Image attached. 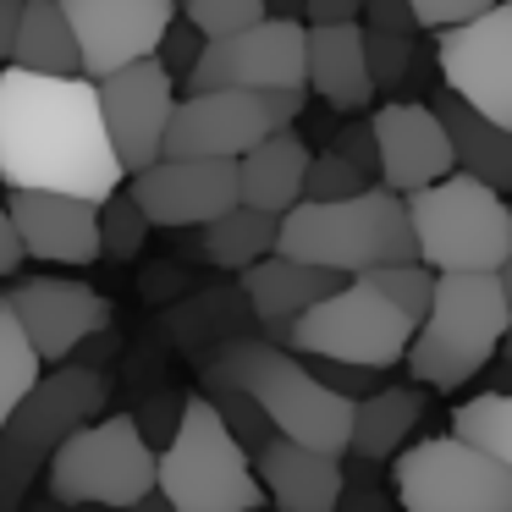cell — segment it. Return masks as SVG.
<instances>
[{"instance_id":"35","label":"cell","mask_w":512,"mask_h":512,"mask_svg":"<svg viewBox=\"0 0 512 512\" xmlns=\"http://www.w3.org/2000/svg\"><path fill=\"white\" fill-rule=\"evenodd\" d=\"M177 12L193 17L210 39L232 34V28H248V23H259V17H270L265 0H177Z\"/></svg>"},{"instance_id":"37","label":"cell","mask_w":512,"mask_h":512,"mask_svg":"<svg viewBox=\"0 0 512 512\" xmlns=\"http://www.w3.org/2000/svg\"><path fill=\"white\" fill-rule=\"evenodd\" d=\"M204 45H210V34H204L199 23H193V17H171V28H166V39H160V50L155 56L166 61L171 72H177V78H188L193 67H199V56H204Z\"/></svg>"},{"instance_id":"26","label":"cell","mask_w":512,"mask_h":512,"mask_svg":"<svg viewBox=\"0 0 512 512\" xmlns=\"http://www.w3.org/2000/svg\"><path fill=\"white\" fill-rule=\"evenodd\" d=\"M12 61L28 72H83V45L61 0H28L17 23Z\"/></svg>"},{"instance_id":"4","label":"cell","mask_w":512,"mask_h":512,"mask_svg":"<svg viewBox=\"0 0 512 512\" xmlns=\"http://www.w3.org/2000/svg\"><path fill=\"white\" fill-rule=\"evenodd\" d=\"M210 369L243 380L281 435L347 457V446H353L358 397L325 386V380L309 369V358L292 353L287 342H276V336H243V342H226Z\"/></svg>"},{"instance_id":"46","label":"cell","mask_w":512,"mask_h":512,"mask_svg":"<svg viewBox=\"0 0 512 512\" xmlns=\"http://www.w3.org/2000/svg\"><path fill=\"white\" fill-rule=\"evenodd\" d=\"M501 353H507V364H512V331H507V342H501Z\"/></svg>"},{"instance_id":"41","label":"cell","mask_w":512,"mask_h":512,"mask_svg":"<svg viewBox=\"0 0 512 512\" xmlns=\"http://www.w3.org/2000/svg\"><path fill=\"white\" fill-rule=\"evenodd\" d=\"M23 259H28V248H23V237H17L12 204L0 199V276H17V270H23Z\"/></svg>"},{"instance_id":"23","label":"cell","mask_w":512,"mask_h":512,"mask_svg":"<svg viewBox=\"0 0 512 512\" xmlns=\"http://www.w3.org/2000/svg\"><path fill=\"white\" fill-rule=\"evenodd\" d=\"M309 160L314 149L303 144L292 127H276L270 138H259L248 155H237V188H243V204H259L270 215H287L292 204L309 188Z\"/></svg>"},{"instance_id":"22","label":"cell","mask_w":512,"mask_h":512,"mask_svg":"<svg viewBox=\"0 0 512 512\" xmlns=\"http://www.w3.org/2000/svg\"><path fill=\"white\" fill-rule=\"evenodd\" d=\"M342 281H347L342 270H325V265H314V259L281 254V248L243 270V292H248V309L259 314V325H292L303 309L331 298Z\"/></svg>"},{"instance_id":"29","label":"cell","mask_w":512,"mask_h":512,"mask_svg":"<svg viewBox=\"0 0 512 512\" xmlns=\"http://www.w3.org/2000/svg\"><path fill=\"white\" fill-rule=\"evenodd\" d=\"M452 430L479 441L485 452H496L501 463L512 468V391H485V397H468L463 408L452 413Z\"/></svg>"},{"instance_id":"6","label":"cell","mask_w":512,"mask_h":512,"mask_svg":"<svg viewBox=\"0 0 512 512\" xmlns=\"http://www.w3.org/2000/svg\"><path fill=\"white\" fill-rule=\"evenodd\" d=\"M45 485L72 507H144L160 490V446L144 435L138 413H100L50 452Z\"/></svg>"},{"instance_id":"28","label":"cell","mask_w":512,"mask_h":512,"mask_svg":"<svg viewBox=\"0 0 512 512\" xmlns=\"http://www.w3.org/2000/svg\"><path fill=\"white\" fill-rule=\"evenodd\" d=\"M39 375H45V353L34 347V336L23 331L17 309L0 292V430L12 424V413L23 408V397L34 391Z\"/></svg>"},{"instance_id":"20","label":"cell","mask_w":512,"mask_h":512,"mask_svg":"<svg viewBox=\"0 0 512 512\" xmlns=\"http://www.w3.org/2000/svg\"><path fill=\"white\" fill-rule=\"evenodd\" d=\"M254 468L281 512H331L342 501V452H320V446L276 430L259 446Z\"/></svg>"},{"instance_id":"25","label":"cell","mask_w":512,"mask_h":512,"mask_svg":"<svg viewBox=\"0 0 512 512\" xmlns=\"http://www.w3.org/2000/svg\"><path fill=\"white\" fill-rule=\"evenodd\" d=\"M419 408H424V397L413 386H375L369 397H358L353 446H347V452L364 457V463H386V457H397L402 441L413 435V424H419Z\"/></svg>"},{"instance_id":"18","label":"cell","mask_w":512,"mask_h":512,"mask_svg":"<svg viewBox=\"0 0 512 512\" xmlns=\"http://www.w3.org/2000/svg\"><path fill=\"white\" fill-rule=\"evenodd\" d=\"M105 402H111V386H105L100 364H83V358H61V369L34 380V391L23 397V408L12 413L6 435H17L23 446H34L39 457H50L61 441H67L78 424L100 419Z\"/></svg>"},{"instance_id":"15","label":"cell","mask_w":512,"mask_h":512,"mask_svg":"<svg viewBox=\"0 0 512 512\" xmlns=\"http://www.w3.org/2000/svg\"><path fill=\"white\" fill-rule=\"evenodd\" d=\"M61 6L78 28L89 78H111L127 61L155 56L177 17V0H61Z\"/></svg>"},{"instance_id":"39","label":"cell","mask_w":512,"mask_h":512,"mask_svg":"<svg viewBox=\"0 0 512 512\" xmlns=\"http://www.w3.org/2000/svg\"><path fill=\"white\" fill-rule=\"evenodd\" d=\"M336 149H342L347 160H358V166H364L369 177L380 182V138H375V122L342 127V133H336Z\"/></svg>"},{"instance_id":"30","label":"cell","mask_w":512,"mask_h":512,"mask_svg":"<svg viewBox=\"0 0 512 512\" xmlns=\"http://www.w3.org/2000/svg\"><path fill=\"white\" fill-rule=\"evenodd\" d=\"M204 397H210L215 408H221V419L232 424V430L243 435V441L254 446V452L270 441V435H276V424H270V413L259 408V397L243 386V380H232V375H221V369H210V375H204Z\"/></svg>"},{"instance_id":"11","label":"cell","mask_w":512,"mask_h":512,"mask_svg":"<svg viewBox=\"0 0 512 512\" xmlns=\"http://www.w3.org/2000/svg\"><path fill=\"white\" fill-rule=\"evenodd\" d=\"M188 89H303L309 83V23L303 17H259L248 28L210 39Z\"/></svg>"},{"instance_id":"5","label":"cell","mask_w":512,"mask_h":512,"mask_svg":"<svg viewBox=\"0 0 512 512\" xmlns=\"http://www.w3.org/2000/svg\"><path fill=\"white\" fill-rule=\"evenodd\" d=\"M160 496L171 512H259L270 501L259 468H248V441L204 391L182 397L177 435L160 446Z\"/></svg>"},{"instance_id":"7","label":"cell","mask_w":512,"mask_h":512,"mask_svg":"<svg viewBox=\"0 0 512 512\" xmlns=\"http://www.w3.org/2000/svg\"><path fill=\"white\" fill-rule=\"evenodd\" d=\"M419 259L435 270H501L512 254V204L496 182L446 171L441 182L408 193Z\"/></svg>"},{"instance_id":"40","label":"cell","mask_w":512,"mask_h":512,"mask_svg":"<svg viewBox=\"0 0 512 512\" xmlns=\"http://www.w3.org/2000/svg\"><path fill=\"white\" fill-rule=\"evenodd\" d=\"M369 28H391V34H419V12L408 0H364Z\"/></svg>"},{"instance_id":"27","label":"cell","mask_w":512,"mask_h":512,"mask_svg":"<svg viewBox=\"0 0 512 512\" xmlns=\"http://www.w3.org/2000/svg\"><path fill=\"white\" fill-rule=\"evenodd\" d=\"M199 254L210 259L215 270H248L254 259L276 254V237H281V215L259 210V204L237 199L226 215H215L210 226H199Z\"/></svg>"},{"instance_id":"14","label":"cell","mask_w":512,"mask_h":512,"mask_svg":"<svg viewBox=\"0 0 512 512\" xmlns=\"http://www.w3.org/2000/svg\"><path fill=\"white\" fill-rule=\"evenodd\" d=\"M100 105H105V127H111L116 155H122L127 177H133L149 160L166 155V127H171V111H177V72L160 56L127 61L111 78H100Z\"/></svg>"},{"instance_id":"10","label":"cell","mask_w":512,"mask_h":512,"mask_svg":"<svg viewBox=\"0 0 512 512\" xmlns=\"http://www.w3.org/2000/svg\"><path fill=\"white\" fill-rule=\"evenodd\" d=\"M309 105L303 89H188L171 111L166 155H248L276 127H292Z\"/></svg>"},{"instance_id":"24","label":"cell","mask_w":512,"mask_h":512,"mask_svg":"<svg viewBox=\"0 0 512 512\" xmlns=\"http://www.w3.org/2000/svg\"><path fill=\"white\" fill-rule=\"evenodd\" d=\"M430 105L441 111L446 133H452L457 171L485 177V182H496L501 193H512V127L496 122V116H485L479 105H468L463 94H452V89H441Z\"/></svg>"},{"instance_id":"1","label":"cell","mask_w":512,"mask_h":512,"mask_svg":"<svg viewBox=\"0 0 512 512\" xmlns=\"http://www.w3.org/2000/svg\"><path fill=\"white\" fill-rule=\"evenodd\" d=\"M127 177L89 72L0 67V182L6 188H61L111 199Z\"/></svg>"},{"instance_id":"44","label":"cell","mask_w":512,"mask_h":512,"mask_svg":"<svg viewBox=\"0 0 512 512\" xmlns=\"http://www.w3.org/2000/svg\"><path fill=\"white\" fill-rule=\"evenodd\" d=\"M270 17H303V0H265Z\"/></svg>"},{"instance_id":"34","label":"cell","mask_w":512,"mask_h":512,"mask_svg":"<svg viewBox=\"0 0 512 512\" xmlns=\"http://www.w3.org/2000/svg\"><path fill=\"white\" fill-rule=\"evenodd\" d=\"M45 463L50 457H39L34 446H23L17 435L0 430V507H17L28 496V485L45 474Z\"/></svg>"},{"instance_id":"33","label":"cell","mask_w":512,"mask_h":512,"mask_svg":"<svg viewBox=\"0 0 512 512\" xmlns=\"http://www.w3.org/2000/svg\"><path fill=\"white\" fill-rule=\"evenodd\" d=\"M369 171L358 166V160H347L342 149H325V155H314L309 160V188H303V199H347V193H358V188H369Z\"/></svg>"},{"instance_id":"16","label":"cell","mask_w":512,"mask_h":512,"mask_svg":"<svg viewBox=\"0 0 512 512\" xmlns=\"http://www.w3.org/2000/svg\"><path fill=\"white\" fill-rule=\"evenodd\" d=\"M6 204H12L17 237H23V248L34 259L72 265V270L105 259L100 199H89V193H61V188H12Z\"/></svg>"},{"instance_id":"45","label":"cell","mask_w":512,"mask_h":512,"mask_svg":"<svg viewBox=\"0 0 512 512\" xmlns=\"http://www.w3.org/2000/svg\"><path fill=\"white\" fill-rule=\"evenodd\" d=\"M496 276H501V287H507V303H512V254L501 259V270H496Z\"/></svg>"},{"instance_id":"13","label":"cell","mask_w":512,"mask_h":512,"mask_svg":"<svg viewBox=\"0 0 512 512\" xmlns=\"http://www.w3.org/2000/svg\"><path fill=\"white\" fill-rule=\"evenodd\" d=\"M127 193L166 232L210 226L215 215H226L243 199V188H237V160H226V155H160L144 171H133Z\"/></svg>"},{"instance_id":"42","label":"cell","mask_w":512,"mask_h":512,"mask_svg":"<svg viewBox=\"0 0 512 512\" xmlns=\"http://www.w3.org/2000/svg\"><path fill=\"white\" fill-rule=\"evenodd\" d=\"M364 12V0H303V23H347Z\"/></svg>"},{"instance_id":"12","label":"cell","mask_w":512,"mask_h":512,"mask_svg":"<svg viewBox=\"0 0 512 512\" xmlns=\"http://www.w3.org/2000/svg\"><path fill=\"white\" fill-rule=\"evenodd\" d=\"M435 67L452 94L512 127V0H496L468 23L441 28Z\"/></svg>"},{"instance_id":"21","label":"cell","mask_w":512,"mask_h":512,"mask_svg":"<svg viewBox=\"0 0 512 512\" xmlns=\"http://www.w3.org/2000/svg\"><path fill=\"white\" fill-rule=\"evenodd\" d=\"M309 89L331 111H364L375 100V67H369V28L347 23H309Z\"/></svg>"},{"instance_id":"43","label":"cell","mask_w":512,"mask_h":512,"mask_svg":"<svg viewBox=\"0 0 512 512\" xmlns=\"http://www.w3.org/2000/svg\"><path fill=\"white\" fill-rule=\"evenodd\" d=\"M23 6H28V0H0V67L12 61V45H17V23H23Z\"/></svg>"},{"instance_id":"47","label":"cell","mask_w":512,"mask_h":512,"mask_svg":"<svg viewBox=\"0 0 512 512\" xmlns=\"http://www.w3.org/2000/svg\"><path fill=\"white\" fill-rule=\"evenodd\" d=\"M501 386H507V391H512V364H507V375H501Z\"/></svg>"},{"instance_id":"8","label":"cell","mask_w":512,"mask_h":512,"mask_svg":"<svg viewBox=\"0 0 512 512\" xmlns=\"http://www.w3.org/2000/svg\"><path fill=\"white\" fill-rule=\"evenodd\" d=\"M419 331L413 314H402L380 287H369L364 276H347L331 298H320L314 309H303L292 325H270L276 342H287L292 353L309 358H347V364L391 369L408 358V342Z\"/></svg>"},{"instance_id":"36","label":"cell","mask_w":512,"mask_h":512,"mask_svg":"<svg viewBox=\"0 0 512 512\" xmlns=\"http://www.w3.org/2000/svg\"><path fill=\"white\" fill-rule=\"evenodd\" d=\"M369 67H375V89H397V83L408 78V67H413V34L369 28Z\"/></svg>"},{"instance_id":"38","label":"cell","mask_w":512,"mask_h":512,"mask_svg":"<svg viewBox=\"0 0 512 512\" xmlns=\"http://www.w3.org/2000/svg\"><path fill=\"white\" fill-rule=\"evenodd\" d=\"M408 6L419 12V28H457L468 17H479L485 6H496V0H408Z\"/></svg>"},{"instance_id":"19","label":"cell","mask_w":512,"mask_h":512,"mask_svg":"<svg viewBox=\"0 0 512 512\" xmlns=\"http://www.w3.org/2000/svg\"><path fill=\"white\" fill-rule=\"evenodd\" d=\"M369 122H375V138H380V182H391L397 193H419L430 182H441L446 171H457L452 133H446L435 105L391 100Z\"/></svg>"},{"instance_id":"2","label":"cell","mask_w":512,"mask_h":512,"mask_svg":"<svg viewBox=\"0 0 512 512\" xmlns=\"http://www.w3.org/2000/svg\"><path fill=\"white\" fill-rule=\"evenodd\" d=\"M276 248L342 276H364L391 259H419L408 193H397L391 182H369L347 199H298L281 215Z\"/></svg>"},{"instance_id":"9","label":"cell","mask_w":512,"mask_h":512,"mask_svg":"<svg viewBox=\"0 0 512 512\" xmlns=\"http://www.w3.org/2000/svg\"><path fill=\"white\" fill-rule=\"evenodd\" d=\"M391 479L408 512H512V468L457 430L402 446Z\"/></svg>"},{"instance_id":"32","label":"cell","mask_w":512,"mask_h":512,"mask_svg":"<svg viewBox=\"0 0 512 512\" xmlns=\"http://www.w3.org/2000/svg\"><path fill=\"white\" fill-rule=\"evenodd\" d=\"M149 226H155V221L144 215V204H138L133 193H111V199H100V243H105V259H138Z\"/></svg>"},{"instance_id":"31","label":"cell","mask_w":512,"mask_h":512,"mask_svg":"<svg viewBox=\"0 0 512 512\" xmlns=\"http://www.w3.org/2000/svg\"><path fill=\"white\" fill-rule=\"evenodd\" d=\"M435 276L441 270L424 265V259H391V265H375L364 270L369 287H380L391 303H397L402 314H413V320H424L430 314V298H435Z\"/></svg>"},{"instance_id":"17","label":"cell","mask_w":512,"mask_h":512,"mask_svg":"<svg viewBox=\"0 0 512 512\" xmlns=\"http://www.w3.org/2000/svg\"><path fill=\"white\" fill-rule=\"evenodd\" d=\"M6 303L17 309L23 331L34 336V347L45 353V364H61L83 347V336L111 325V298L89 281H61V276H28L6 292Z\"/></svg>"},{"instance_id":"3","label":"cell","mask_w":512,"mask_h":512,"mask_svg":"<svg viewBox=\"0 0 512 512\" xmlns=\"http://www.w3.org/2000/svg\"><path fill=\"white\" fill-rule=\"evenodd\" d=\"M512 331V303L496 270H441L430 314L408 342V369L430 391H457L501 353Z\"/></svg>"}]
</instances>
